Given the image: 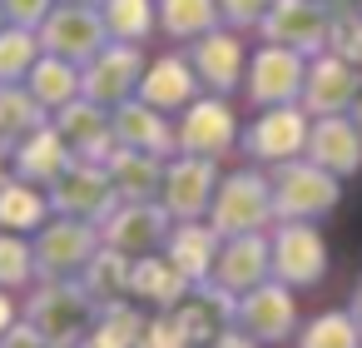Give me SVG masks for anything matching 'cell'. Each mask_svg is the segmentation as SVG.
<instances>
[{
  "mask_svg": "<svg viewBox=\"0 0 362 348\" xmlns=\"http://www.w3.org/2000/svg\"><path fill=\"white\" fill-rule=\"evenodd\" d=\"M174 229V214L159 204V199H119L105 224H100V239L129 259H144V254H159L164 239Z\"/></svg>",
  "mask_w": 362,
  "mask_h": 348,
  "instance_id": "obj_10",
  "label": "cell"
},
{
  "mask_svg": "<svg viewBox=\"0 0 362 348\" xmlns=\"http://www.w3.org/2000/svg\"><path fill=\"white\" fill-rule=\"evenodd\" d=\"M293 343L298 348H362V323L347 308H327V313H313L308 323H298Z\"/></svg>",
  "mask_w": 362,
  "mask_h": 348,
  "instance_id": "obj_34",
  "label": "cell"
},
{
  "mask_svg": "<svg viewBox=\"0 0 362 348\" xmlns=\"http://www.w3.org/2000/svg\"><path fill=\"white\" fill-rule=\"evenodd\" d=\"M65 6H105V0H65Z\"/></svg>",
  "mask_w": 362,
  "mask_h": 348,
  "instance_id": "obj_49",
  "label": "cell"
},
{
  "mask_svg": "<svg viewBox=\"0 0 362 348\" xmlns=\"http://www.w3.org/2000/svg\"><path fill=\"white\" fill-rule=\"evenodd\" d=\"M35 239L30 234H16V229H0V288H25L35 284Z\"/></svg>",
  "mask_w": 362,
  "mask_h": 348,
  "instance_id": "obj_37",
  "label": "cell"
},
{
  "mask_svg": "<svg viewBox=\"0 0 362 348\" xmlns=\"http://www.w3.org/2000/svg\"><path fill=\"white\" fill-rule=\"evenodd\" d=\"M347 115H352V125H357V130H362V95H357V100H352V110H347Z\"/></svg>",
  "mask_w": 362,
  "mask_h": 348,
  "instance_id": "obj_46",
  "label": "cell"
},
{
  "mask_svg": "<svg viewBox=\"0 0 362 348\" xmlns=\"http://www.w3.org/2000/svg\"><path fill=\"white\" fill-rule=\"evenodd\" d=\"M268 184H273V214L278 219H327L342 199V179L327 174L322 164H313L308 155L268 164Z\"/></svg>",
  "mask_w": 362,
  "mask_h": 348,
  "instance_id": "obj_2",
  "label": "cell"
},
{
  "mask_svg": "<svg viewBox=\"0 0 362 348\" xmlns=\"http://www.w3.org/2000/svg\"><path fill=\"white\" fill-rule=\"evenodd\" d=\"M209 348H263V343H258L253 333H243L238 323H228V328H223V333H218V338H214Z\"/></svg>",
  "mask_w": 362,
  "mask_h": 348,
  "instance_id": "obj_43",
  "label": "cell"
},
{
  "mask_svg": "<svg viewBox=\"0 0 362 348\" xmlns=\"http://www.w3.org/2000/svg\"><path fill=\"white\" fill-rule=\"evenodd\" d=\"M105 26H110V40H129V45H144L154 35V0H105L100 6Z\"/></svg>",
  "mask_w": 362,
  "mask_h": 348,
  "instance_id": "obj_35",
  "label": "cell"
},
{
  "mask_svg": "<svg viewBox=\"0 0 362 348\" xmlns=\"http://www.w3.org/2000/svg\"><path fill=\"white\" fill-rule=\"evenodd\" d=\"M129 254H119V249H110V244H100L95 254H90V264L80 269V284H85V293L100 303V308H110V303H119V298H129Z\"/></svg>",
  "mask_w": 362,
  "mask_h": 348,
  "instance_id": "obj_29",
  "label": "cell"
},
{
  "mask_svg": "<svg viewBox=\"0 0 362 348\" xmlns=\"http://www.w3.org/2000/svg\"><path fill=\"white\" fill-rule=\"evenodd\" d=\"M258 35L268 45H288L298 55H322L332 35V11L313 6V0H273V11L258 21Z\"/></svg>",
  "mask_w": 362,
  "mask_h": 348,
  "instance_id": "obj_13",
  "label": "cell"
},
{
  "mask_svg": "<svg viewBox=\"0 0 362 348\" xmlns=\"http://www.w3.org/2000/svg\"><path fill=\"white\" fill-rule=\"evenodd\" d=\"M144 308H134V298H119L110 308L95 313L90 333L75 343V348H139V333H144Z\"/></svg>",
  "mask_w": 362,
  "mask_h": 348,
  "instance_id": "obj_30",
  "label": "cell"
},
{
  "mask_svg": "<svg viewBox=\"0 0 362 348\" xmlns=\"http://www.w3.org/2000/svg\"><path fill=\"white\" fill-rule=\"evenodd\" d=\"M0 348H50V343H45V333H40L35 323H25V318H21L6 338H0Z\"/></svg>",
  "mask_w": 362,
  "mask_h": 348,
  "instance_id": "obj_42",
  "label": "cell"
},
{
  "mask_svg": "<svg viewBox=\"0 0 362 348\" xmlns=\"http://www.w3.org/2000/svg\"><path fill=\"white\" fill-rule=\"evenodd\" d=\"M313 6H322V11H342V0H313Z\"/></svg>",
  "mask_w": 362,
  "mask_h": 348,
  "instance_id": "obj_47",
  "label": "cell"
},
{
  "mask_svg": "<svg viewBox=\"0 0 362 348\" xmlns=\"http://www.w3.org/2000/svg\"><path fill=\"white\" fill-rule=\"evenodd\" d=\"M139 100L164 110V115H179L189 100H199V75L189 65V55H154L139 75Z\"/></svg>",
  "mask_w": 362,
  "mask_h": 348,
  "instance_id": "obj_22",
  "label": "cell"
},
{
  "mask_svg": "<svg viewBox=\"0 0 362 348\" xmlns=\"http://www.w3.org/2000/svg\"><path fill=\"white\" fill-rule=\"evenodd\" d=\"M164 164H169V159L144 155V150H124V145H115V155L105 159L110 184H115L119 199H159V189H164Z\"/></svg>",
  "mask_w": 362,
  "mask_h": 348,
  "instance_id": "obj_27",
  "label": "cell"
},
{
  "mask_svg": "<svg viewBox=\"0 0 362 348\" xmlns=\"http://www.w3.org/2000/svg\"><path fill=\"white\" fill-rule=\"evenodd\" d=\"M313 164H322L327 174L347 179L362 169V130L352 125V115H317L308 125V150Z\"/></svg>",
  "mask_w": 362,
  "mask_h": 348,
  "instance_id": "obj_21",
  "label": "cell"
},
{
  "mask_svg": "<svg viewBox=\"0 0 362 348\" xmlns=\"http://www.w3.org/2000/svg\"><path fill=\"white\" fill-rule=\"evenodd\" d=\"M50 125L65 135V145L75 150V159H95V164H105L110 155H115V120H110V110L105 105H95V100H70V105H60L55 115H50Z\"/></svg>",
  "mask_w": 362,
  "mask_h": 348,
  "instance_id": "obj_19",
  "label": "cell"
},
{
  "mask_svg": "<svg viewBox=\"0 0 362 348\" xmlns=\"http://www.w3.org/2000/svg\"><path fill=\"white\" fill-rule=\"evenodd\" d=\"M233 323H238L243 333H253L263 348H268V343H283V338L298 333V298H293L288 284L263 279L258 288H248V293L233 298Z\"/></svg>",
  "mask_w": 362,
  "mask_h": 348,
  "instance_id": "obj_12",
  "label": "cell"
},
{
  "mask_svg": "<svg viewBox=\"0 0 362 348\" xmlns=\"http://www.w3.org/2000/svg\"><path fill=\"white\" fill-rule=\"evenodd\" d=\"M273 11V0H218V16L228 30H258V21Z\"/></svg>",
  "mask_w": 362,
  "mask_h": 348,
  "instance_id": "obj_40",
  "label": "cell"
},
{
  "mask_svg": "<svg viewBox=\"0 0 362 348\" xmlns=\"http://www.w3.org/2000/svg\"><path fill=\"white\" fill-rule=\"evenodd\" d=\"M273 184L263 169H233L218 179L214 204H209V224L228 239V234H263L273 229Z\"/></svg>",
  "mask_w": 362,
  "mask_h": 348,
  "instance_id": "obj_3",
  "label": "cell"
},
{
  "mask_svg": "<svg viewBox=\"0 0 362 348\" xmlns=\"http://www.w3.org/2000/svg\"><path fill=\"white\" fill-rule=\"evenodd\" d=\"M139 348H194L184 323L174 318V308H154L144 318V333H139Z\"/></svg>",
  "mask_w": 362,
  "mask_h": 348,
  "instance_id": "obj_39",
  "label": "cell"
},
{
  "mask_svg": "<svg viewBox=\"0 0 362 348\" xmlns=\"http://www.w3.org/2000/svg\"><path fill=\"white\" fill-rule=\"evenodd\" d=\"M6 26H11V21H6V6H0V30H6Z\"/></svg>",
  "mask_w": 362,
  "mask_h": 348,
  "instance_id": "obj_50",
  "label": "cell"
},
{
  "mask_svg": "<svg viewBox=\"0 0 362 348\" xmlns=\"http://www.w3.org/2000/svg\"><path fill=\"white\" fill-rule=\"evenodd\" d=\"M174 318L184 323V333H189V343H194V348H209V343L233 323V298H228L218 284L199 279V284L174 303Z\"/></svg>",
  "mask_w": 362,
  "mask_h": 348,
  "instance_id": "obj_24",
  "label": "cell"
},
{
  "mask_svg": "<svg viewBox=\"0 0 362 348\" xmlns=\"http://www.w3.org/2000/svg\"><path fill=\"white\" fill-rule=\"evenodd\" d=\"M6 174H11V155H6V150H0V179H6Z\"/></svg>",
  "mask_w": 362,
  "mask_h": 348,
  "instance_id": "obj_48",
  "label": "cell"
},
{
  "mask_svg": "<svg viewBox=\"0 0 362 348\" xmlns=\"http://www.w3.org/2000/svg\"><path fill=\"white\" fill-rule=\"evenodd\" d=\"M263 279H273V254H268V229L263 234H228L218 244V259H214V274L209 284H218L228 298L258 288Z\"/></svg>",
  "mask_w": 362,
  "mask_h": 348,
  "instance_id": "obj_18",
  "label": "cell"
},
{
  "mask_svg": "<svg viewBox=\"0 0 362 348\" xmlns=\"http://www.w3.org/2000/svg\"><path fill=\"white\" fill-rule=\"evenodd\" d=\"M308 125L313 120L303 105H273V110H258V120L238 135V145L253 164H283L308 150Z\"/></svg>",
  "mask_w": 362,
  "mask_h": 348,
  "instance_id": "obj_11",
  "label": "cell"
},
{
  "mask_svg": "<svg viewBox=\"0 0 362 348\" xmlns=\"http://www.w3.org/2000/svg\"><path fill=\"white\" fill-rule=\"evenodd\" d=\"M40 50L45 55H60V60H95L105 45H110V26L100 16V6H65V0H55V11L40 21Z\"/></svg>",
  "mask_w": 362,
  "mask_h": 348,
  "instance_id": "obj_6",
  "label": "cell"
},
{
  "mask_svg": "<svg viewBox=\"0 0 362 348\" xmlns=\"http://www.w3.org/2000/svg\"><path fill=\"white\" fill-rule=\"evenodd\" d=\"M154 21H159V35L169 40H194L223 26L218 0H154Z\"/></svg>",
  "mask_w": 362,
  "mask_h": 348,
  "instance_id": "obj_33",
  "label": "cell"
},
{
  "mask_svg": "<svg viewBox=\"0 0 362 348\" xmlns=\"http://www.w3.org/2000/svg\"><path fill=\"white\" fill-rule=\"evenodd\" d=\"M35 60H40V35L35 30H25V26L0 30V85H25Z\"/></svg>",
  "mask_w": 362,
  "mask_h": 348,
  "instance_id": "obj_36",
  "label": "cell"
},
{
  "mask_svg": "<svg viewBox=\"0 0 362 348\" xmlns=\"http://www.w3.org/2000/svg\"><path fill=\"white\" fill-rule=\"evenodd\" d=\"M218 244H223V234H218L209 219H174V229H169V239H164V254H169V259L199 284V279L214 274Z\"/></svg>",
  "mask_w": 362,
  "mask_h": 348,
  "instance_id": "obj_26",
  "label": "cell"
},
{
  "mask_svg": "<svg viewBox=\"0 0 362 348\" xmlns=\"http://www.w3.org/2000/svg\"><path fill=\"white\" fill-rule=\"evenodd\" d=\"M25 90H30V95H35V100L55 115L60 105L80 100V65L40 50V60H35V65H30V75H25Z\"/></svg>",
  "mask_w": 362,
  "mask_h": 348,
  "instance_id": "obj_31",
  "label": "cell"
},
{
  "mask_svg": "<svg viewBox=\"0 0 362 348\" xmlns=\"http://www.w3.org/2000/svg\"><path fill=\"white\" fill-rule=\"evenodd\" d=\"M70 164H75V150L65 145V135H60L50 120L11 150V174L30 179V184H40V189H50V184H55Z\"/></svg>",
  "mask_w": 362,
  "mask_h": 348,
  "instance_id": "obj_23",
  "label": "cell"
},
{
  "mask_svg": "<svg viewBox=\"0 0 362 348\" xmlns=\"http://www.w3.org/2000/svg\"><path fill=\"white\" fill-rule=\"evenodd\" d=\"M50 189L21 179V174H6L0 179V229H16V234H35L45 219H50Z\"/></svg>",
  "mask_w": 362,
  "mask_h": 348,
  "instance_id": "obj_28",
  "label": "cell"
},
{
  "mask_svg": "<svg viewBox=\"0 0 362 348\" xmlns=\"http://www.w3.org/2000/svg\"><path fill=\"white\" fill-rule=\"evenodd\" d=\"M218 179H223V174H218V159H204V155H169L159 204H164L174 219H209V204H214Z\"/></svg>",
  "mask_w": 362,
  "mask_h": 348,
  "instance_id": "obj_14",
  "label": "cell"
},
{
  "mask_svg": "<svg viewBox=\"0 0 362 348\" xmlns=\"http://www.w3.org/2000/svg\"><path fill=\"white\" fill-rule=\"evenodd\" d=\"M95 313H100V303L85 293L80 274H75V279H35V293H30V303L21 308V318L35 323L50 348H75V343L90 333Z\"/></svg>",
  "mask_w": 362,
  "mask_h": 348,
  "instance_id": "obj_1",
  "label": "cell"
},
{
  "mask_svg": "<svg viewBox=\"0 0 362 348\" xmlns=\"http://www.w3.org/2000/svg\"><path fill=\"white\" fill-rule=\"evenodd\" d=\"M357 95H362V70H357L352 60H342V55H332V50H322V55L308 60L303 100H298V105L308 110V120H317V115H347Z\"/></svg>",
  "mask_w": 362,
  "mask_h": 348,
  "instance_id": "obj_17",
  "label": "cell"
},
{
  "mask_svg": "<svg viewBox=\"0 0 362 348\" xmlns=\"http://www.w3.org/2000/svg\"><path fill=\"white\" fill-rule=\"evenodd\" d=\"M0 6H6V21H11V26L40 30V21L55 11V0H0Z\"/></svg>",
  "mask_w": 362,
  "mask_h": 348,
  "instance_id": "obj_41",
  "label": "cell"
},
{
  "mask_svg": "<svg viewBox=\"0 0 362 348\" xmlns=\"http://www.w3.org/2000/svg\"><path fill=\"white\" fill-rule=\"evenodd\" d=\"M50 120V110L25 90V85H0V150H16L25 135H35Z\"/></svg>",
  "mask_w": 362,
  "mask_h": 348,
  "instance_id": "obj_32",
  "label": "cell"
},
{
  "mask_svg": "<svg viewBox=\"0 0 362 348\" xmlns=\"http://www.w3.org/2000/svg\"><path fill=\"white\" fill-rule=\"evenodd\" d=\"M100 244H105L100 239V224L70 219V214H50L35 229V274L40 279H75Z\"/></svg>",
  "mask_w": 362,
  "mask_h": 348,
  "instance_id": "obj_5",
  "label": "cell"
},
{
  "mask_svg": "<svg viewBox=\"0 0 362 348\" xmlns=\"http://www.w3.org/2000/svg\"><path fill=\"white\" fill-rule=\"evenodd\" d=\"M144 65H149V60H144L139 45H129V40H110L95 60L80 65V95L95 100V105H105V110H115V105H124V100L139 95V75H144Z\"/></svg>",
  "mask_w": 362,
  "mask_h": 348,
  "instance_id": "obj_7",
  "label": "cell"
},
{
  "mask_svg": "<svg viewBox=\"0 0 362 348\" xmlns=\"http://www.w3.org/2000/svg\"><path fill=\"white\" fill-rule=\"evenodd\" d=\"M303 75H308V55L288 50V45H268L248 60L243 70V95L253 110H273V105H298L303 100Z\"/></svg>",
  "mask_w": 362,
  "mask_h": 348,
  "instance_id": "obj_8",
  "label": "cell"
},
{
  "mask_svg": "<svg viewBox=\"0 0 362 348\" xmlns=\"http://www.w3.org/2000/svg\"><path fill=\"white\" fill-rule=\"evenodd\" d=\"M327 50L352 60L362 70V6L357 11H332V35H327Z\"/></svg>",
  "mask_w": 362,
  "mask_h": 348,
  "instance_id": "obj_38",
  "label": "cell"
},
{
  "mask_svg": "<svg viewBox=\"0 0 362 348\" xmlns=\"http://www.w3.org/2000/svg\"><path fill=\"white\" fill-rule=\"evenodd\" d=\"M194 288V279L159 249V254H144L129 264V298L134 303H149V308H174L184 293Z\"/></svg>",
  "mask_w": 362,
  "mask_h": 348,
  "instance_id": "obj_25",
  "label": "cell"
},
{
  "mask_svg": "<svg viewBox=\"0 0 362 348\" xmlns=\"http://www.w3.org/2000/svg\"><path fill=\"white\" fill-rule=\"evenodd\" d=\"M16 323H21V303L11 298V288H0V338H6Z\"/></svg>",
  "mask_w": 362,
  "mask_h": 348,
  "instance_id": "obj_44",
  "label": "cell"
},
{
  "mask_svg": "<svg viewBox=\"0 0 362 348\" xmlns=\"http://www.w3.org/2000/svg\"><path fill=\"white\" fill-rule=\"evenodd\" d=\"M119 204L115 184H110V169L95 164V159H75L55 184H50V209L55 214H70V219H90V224H105V214Z\"/></svg>",
  "mask_w": 362,
  "mask_h": 348,
  "instance_id": "obj_16",
  "label": "cell"
},
{
  "mask_svg": "<svg viewBox=\"0 0 362 348\" xmlns=\"http://www.w3.org/2000/svg\"><path fill=\"white\" fill-rule=\"evenodd\" d=\"M110 120H115V145H124V150H144V155H159V159L179 155V130L169 125L164 110L144 105L139 95L124 100V105H115Z\"/></svg>",
  "mask_w": 362,
  "mask_h": 348,
  "instance_id": "obj_20",
  "label": "cell"
},
{
  "mask_svg": "<svg viewBox=\"0 0 362 348\" xmlns=\"http://www.w3.org/2000/svg\"><path fill=\"white\" fill-rule=\"evenodd\" d=\"M347 313L362 323V279H357V288H352V303H347Z\"/></svg>",
  "mask_w": 362,
  "mask_h": 348,
  "instance_id": "obj_45",
  "label": "cell"
},
{
  "mask_svg": "<svg viewBox=\"0 0 362 348\" xmlns=\"http://www.w3.org/2000/svg\"><path fill=\"white\" fill-rule=\"evenodd\" d=\"M184 45H189L184 55H189V65H194V75H199V90H209V95H233V90L243 85L248 55H243L238 30L218 26V30H204V35L184 40Z\"/></svg>",
  "mask_w": 362,
  "mask_h": 348,
  "instance_id": "obj_15",
  "label": "cell"
},
{
  "mask_svg": "<svg viewBox=\"0 0 362 348\" xmlns=\"http://www.w3.org/2000/svg\"><path fill=\"white\" fill-rule=\"evenodd\" d=\"M179 155H204V159H228L238 145V115L228 105V95H204L189 100L179 110Z\"/></svg>",
  "mask_w": 362,
  "mask_h": 348,
  "instance_id": "obj_9",
  "label": "cell"
},
{
  "mask_svg": "<svg viewBox=\"0 0 362 348\" xmlns=\"http://www.w3.org/2000/svg\"><path fill=\"white\" fill-rule=\"evenodd\" d=\"M268 254H273V279L288 288H313L327 274V244L313 229V219H278L268 229Z\"/></svg>",
  "mask_w": 362,
  "mask_h": 348,
  "instance_id": "obj_4",
  "label": "cell"
}]
</instances>
